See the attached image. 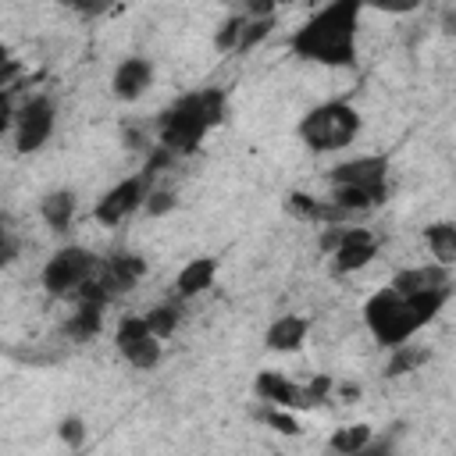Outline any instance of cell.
Listing matches in <instances>:
<instances>
[{"label":"cell","mask_w":456,"mask_h":456,"mask_svg":"<svg viewBox=\"0 0 456 456\" xmlns=\"http://www.w3.org/2000/svg\"><path fill=\"white\" fill-rule=\"evenodd\" d=\"M399 292H420V289H438V285H452V267H442L435 260L428 264H413V267H399L388 281Z\"/></svg>","instance_id":"d6986e66"},{"label":"cell","mask_w":456,"mask_h":456,"mask_svg":"<svg viewBox=\"0 0 456 456\" xmlns=\"http://www.w3.org/2000/svg\"><path fill=\"white\" fill-rule=\"evenodd\" d=\"M146 321H150V328L167 342V338L182 328V321H185V299H178V296L171 292L167 299H160V303H153V306L146 310Z\"/></svg>","instance_id":"7402d4cb"},{"label":"cell","mask_w":456,"mask_h":456,"mask_svg":"<svg viewBox=\"0 0 456 456\" xmlns=\"http://www.w3.org/2000/svg\"><path fill=\"white\" fill-rule=\"evenodd\" d=\"M278 11V0H242V14L246 18H267Z\"/></svg>","instance_id":"4dcf8cb0"},{"label":"cell","mask_w":456,"mask_h":456,"mask_svg":"<svg viewBox=\"0 0 456 456\" xmlns=\"http://www.w3.org/2000/svg\"><path fill=\"white\" fill-rule=\"evenodd\" d=\"M271 32H274V14H267V18H246L239 53H249V50H253V46H260V43H264Z\"/></svg>","instance_id":"4316f807"},{"label":"cell","mask_w":456,"mask_h":456,"mask_svg":"<svg viewBox=\"0 0 456 456\" xmlns=\"http://www.w3.org/2000/svg\"><path fill=\"white\" fill-rule=\"evenodd\" d=\"M18 260V239H14V228H4L0 232V264L11 267Z\"/></svg>","instance_id":"f546056e"},{"label":"cell","mask_w":456,"mask_h":456,"mask_svg":"<svg viewBox=\"0 0 456 456\" xmlns=\"http://www.w3.org/2000/svg\"><path fill=\"white\" fill-rule=\"evenodd\" d=\"M285 210L296 217V221H306L314 228H324V224H346V221H356L346 207H338L331 196H314V192H303V189H292L285 196Z\"/></svg>","instance_id":"4fadbf2b"},{"label":"cell","mask_w":456,"mask_h":456,"mask_svg":"<svg viewBox=\"0 0 456 456\" xmlns=\"http://www.w3.org/2000/svg\"><path fill=\"white\" fill-rule=\"evenodd\" d=\"M57 4L64 11H71L75 18H82V21H96V18L114 11V0H57Z\"/></svg>","instance_id":"83f0119b"},{"label":"cell","mask_w":456,"mask_h":456,"mask_svg":"<svg viewBox=\"0 0 456 456\" xmlns=\"http://www.w3.org/2000/svg\"><path fill=\"white\" fill-rule=\"evenodd\" d=\"M449 296H452V285L420 289V292H399L392 285H381L363 299L360 314H363V324L374 335V342L385 349H395V346L417 338L445 310Z\"/></svg>","instance_id":"7a4b0ae2"},{"label":"cell","mask_w":456,"mask_h":456,"mask_svg":"<svg viewBox=\"0 0 456 456\" xmlns=\"http://www.w3.org/2000/svg\"><path fill=\"white\" fill-rule=\"evenodd\" d=\"M114 349L118 356L135 370H153L164 356V338L150 328L146 314H125L114 328Z\"/></svg>","instance_id":"8fae6325"},{"label":"cell","mask_w":456,"mask_h":456,"mask_svg":"<svg viewBox=\"0 0 456 456\" xmlns=\"http://www.w3.org/2000/svg\"><path fill=\"white\" fill-rule=\"evenodd\" d=\"M4 132L11 135L14 153H39L57 132V103L46 93H28L21 103L4 93Z\"/></svg>","instance_id":"8992f818"},{"label":"cell","mask_w":456,"mask_h":456,"mask_svg":"<svg viewBox=\"0 0 456 456\" xmlns=\"http://www.w3.org/2000/svg\"><path fill=\"white\" fill-rule=\"evenodd\" d=\"M153 78H157L153 61L146 53H128L110 71V93L121 103H135V100H142L153 89Z\"/></svg>","instance_id":"7c38bea8"},{"label":"cell","mask_w":456,"mask_h":456,"mask_svg":"<svg viewBox=\"0 0 456 456\" xmlns=\"http://www.w3.org/2000/svg\"><path fill=\"white\" fill-rule=\"evenodd\" d=\"M242 28H246V14H228V18L214 28V50H217V53H239V46H242Z\"/></svg>","instance_id":"d4e9b609"},{"label":"cell","mask_w":456,"mask_h":456,"mask_svg":"<svg viewBox=\"0 0 456 456\" xmlns=\"http://www.w3.org/2000/svg\"><path fill=\"white\" fill-rule=\"evenodd\" d=\"M146 271H150V264H146L139 253H128V249L110 253V256L100 260V271L78 289L75 299H100V303L110 306L114 299L128 296V292L146 278Z\"/></svg>","instance_id":"30bf717a"},{"label":"cell","mask_w":456,"mask_h":456,"mask_svg":"<svg viewBox=\"0 0 456 456\" xmlns=\"http://www.w3.org/2000/svg\"><path fill=\"white\" fill-rule=\"evenodd\" d=\"M153 185H157V167H153V164H146L142 171H135V175L114 182V185L103 189L100 200L93 203V221L103 224V228L125 224L128 217H135V214L146 207V196L153 192Z\"/></svg>","instance_id":"9c48e42d"},{"label":"cell","mask_w":456,"mask_h":456,"mask_svg":"<svg viewBox=\"0 0 456 456\" xmlns=\"http://www.w3.org/2000/svg\"><path fill=\"white\" fill-rule=\"evenodd\" d=\"M360 128H363V114L356 110V103L335 96V100L314 103L299 118L296 135L310 153H342L356 142Z\"/></svg>","instance_id":"5b68a950"},{"label":"cell","mask_w":456,"mask_h":456,"mask_svg":"<svg viewBox=\"0 0 456 456\" xmlns=\"http://www.w3.org/2000/svg\"><path fill=\"white\" fill-rule=\"evenodd\" d=\"M431 360V353L420 346V342H403L395 349H388V360H385V378H403V374H413L420 370L424 363Z\"/></svg>","instance_id":"603a6c76"},{"label":"cell","mask_w":456,"mask_h":456,"mask_svg":"<svg viewBox=\"0 0 456 456\" xmlns=\"http://www.w3.org/2000/svg\"><path fill=\"white\" fill-rule=\"evenodd\" d=\"M53 431H57V442H61L64 449H82V445H86V438H89L86 417H78V413H68V417H61Z\"/></svg>","instance_id":"484cf974"},{"label":"cell","mask_w":456,"mask_h":456,"mask_svg":"<svg viewBox=\"0 0 456 456\" xmlns=\"http://www.w3.org/2000/svg\"><path fill=\"white\" fill-rule=\"evenodd\" d=\"M228 114V89L224 86H200L171 100L157 114V146L171 157H189L203 146V139L224 121Z\"/></svg>","instance_id":"3957f363"},{"label":"cell","mask_w":456,"mask_h":456,"mask_svg":"<svg viewBox=\"0 0 456 456\" xmlns=\"http://www.w3.org/2000/svg\"><path fill=\"white\" fill-rule=\"evenodd\" d=\"M424 246H428L435 264L456 271V221H449V217L445 221H431L424 228Z\"/></svg>","instance_id":"ffe728a7"},{"label":"cell","mask_w":456,"mask_h":456,"mask_svg":"<svg viewBox=\"0 0 456 456\" xmlns=\"http://www.w3.org/2000/svg\"><path fill=\"white\" fill-rule=\"evenodd\" d=\"M317 246L328 256L331 274H338V278H349V274L363 271L378 256V249H381L378 235L370 228L353 224V221H346V224H324L321 235H317Z\"/></svg>","instance_id":"52a82bcc"},{"label":"cell","mask_w":456,"mask_h":456,"mask_svg":"<svg viewBox=\"0 0 456 456\" xmlns=\"http://www.w3.org/2000/svg\"><path fill=\"white\" fill-rule=\"evenodd\" d=\"M253 395L260 403H271V406H289V410H306V392L299 381H292L285 370H260L253 378Z\"/></svg>","instance_id":"5bb4252c"},{"label":"cell","mask_w":456,"mask_h":456,"mask_svg":"<svg viewBox=\"0 0 456 456\" xmlns=\"http://www.w3.org/2000/svg\"><path fill=\"white\" fill-rule=\"evenodd\" d=\"M75 214H78V196H75V189L57 185V189H46V192L39 196V221H43L53 235H68L71 224H75Z\"/></svg>","instance_id":"2e32d148"},{"label":"cell","mask_w":456,"mask_h":456,"mask_svg":"<svg viewBox=\"0 0 456 456\" xmlns=\"http://www.w3.org/2000/svg\"><path fill=\"white\" fill-rule=\"evenodd\" d=\"M178 207V196L171 192V189H160V185H153V192L146 196V207H142V214L146 217H164V214H171Z\"/></svg>","instance_id":"f1b7e54d"},{"label":"cell","mask_w":456,"mask_h":456,"mask_svg":"<svg viewBox=\"0 0 456 456\" xmlns=\"http://www.w3.org/2000/svg\"><path fill=\"white\" fill-rule=\"evenodd\" d=\"M256 417L271 428V431H278V435H289V438H296L303 428H299V417H296V410H289V406H271V403H260V410H256Z\"/></svg>","instance_id":"cb8c5ba5"},{"label":"cell","mask_w":456,"mask_h":456,"mask_svg":"<svg viewBox=\"0 0 456 456\" xmlns=\"http://www.w3.org/2000/svg\"><path fill=\"white\" fill-rule=\"evenodd\" d=\"M367 0H324L289 36L292 57L321 68H353L360 57V18Z\"/></svg>","instance_id":"6da1fadb"},{"label":"cell","mask_w":456,"mask_h":456,"mask_svg":"<svg viewBox=\"0 0 456 456\" xmlns=\"http://www.w3.org/2000/svg\"><path fill=\"white\" fill-rule=\"evenodd\" d=\"M310 338V317L306 314H278L267 331H264V346L271 353H281V356H292L306 346Z\"/></svg>","instance_id":"9a60e30c"},{"label":"cell","mask_w":456,"mask_h":456,"mask_svg":"<svg viewBox=\"0 0 456 456\" xmlns=\"http://www.w3.org/2000/svg\"><path fill=\"white\" fill-rule=\"evenodd\" d=\"M100 260H103V256H96L93 249H86V246H78V242H68V246L53 249V253L46 256V264H43V271H39V285H43V292L53 296V299H75L78 289L100 271Z\"/></svg>","instance_id":"ba28073f"},{"label":"cell","mask_w":456,"mask_h":456,"mask_svg":"<svg viewBox=\"0 0 456 456\" xmlns=\"http://www.w3.org/2000/svg\"><path fill=\"white\" fill-rule=\"evenodd\" d=\"M217 256H192V260H185L182 267H178V274H175V296L178 299H200L203 292H210L214 289V281H217Z\"/></svg>","instance_id":"e0dca14e"},{"label":"cell","mask_w":456,"mask_h":456,"mask_svg":"<svg viewBox=\"0 0 456 456\" xmlns=\"http://www.w3.org/2000/svg\"><path fill=\"white\" fill-rule=\"evenodd\" d=\"M328 196L338 207H346L353 217L385 207L392 196L388 153H363V157H349L328 167Z\"/></svg>","instance_id":"277c9868"},{"label":"cell","mask_w":456,"mask_h":456,"mask_svg":"<svg viewBox=\"0 0 456 456\" xmlns=\"http://www.w3.org/2000/svg\"><path fill=\"white\" fill-rule=\"evenodd\" d=\"M103 314H107V303L100 299H75V310L61 321V335L68 342H89L103 331Z\"/></svg>","instance_id":"ac0fdd59"},{"label":"cell","mask_w":456,"mask_h":456,"mask_svg":"<svg viewBox=\"0 0 456 456\" xmlns=\"http://www.w3.org/2000/svg\"><path fill=\"white\" fill-rule=\"evenodd\" d=\"M370 442H374V428L363 424V420H356V424L335 428L324 445H328V452H338V456H360V452L370 449Z\"/></svg>","instance_id":"44dd1931"}]
</instances>
